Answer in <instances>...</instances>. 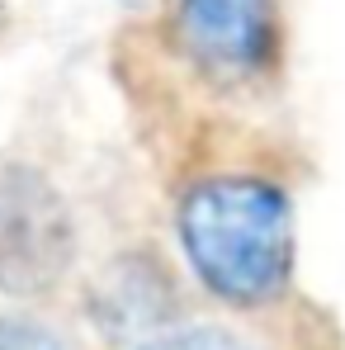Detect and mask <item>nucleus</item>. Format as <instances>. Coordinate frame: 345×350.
<instances>
[{"label":"nucleus","instance_id":"1","mask_svg":"<svg viewBox=\"0 0 345 350\" xmlns=\"http://www.w3.org/2000/svg\"><path fill=\"white\" fill-rule=\"evenodd\" d=\"M180 246L232 308H260L288 284L293 270V213L279 185L256 175H213L180 199Z\"/></svg>","mask_w":345,"mask_h":350},{"label":"nucleus","instance_id":"2","mask_svg":"<svg viewBox=\"0 0 345 350\" xmlns=\"http://www.w3.org/2000/svg\"><path fill=\"white\" fill-rule=\"evenodd\" d=\"M71 265L61 194L29 166H0V289L43 293Z\"/></svg>","mask_w":345,"mask_h":350},{"label":"nucleus","instance_id":"3","mask_svg":"<svg viewBox=\"0 0 345 350\" xmlns=\"http://www.w3.org/2000/svg\"><path fill=\"white\" fill-rule=\"evenodd\" d=\"M189 57L213 76H256L275 57V0H180L175 10Z\"/></svg>","mask_w":345,"mask_h":350},{"label":"nucleus","instance_id":"4","mask_svg":"<svg viewBox=\"0 0 345 350\" xmlns=\"http://www.w3.org/2000/svg\"><path fill=\"white\" fill-rule=\"evenodd\" d=\"M0 350H66V346L48 327H38L29 317H5L0 312Z\"/></svg>","mask_w":345,"mask_h":350},{"label":"nucleus","instance_id":"5","mask_svg":"<svg viewBox=\"0 0 345 350\" xmlns=\"http://www.w3.org/2000/svg\"><path fill=\"white\" fill-rule=\"evenodd\" d=\"M147 350H251L246 341H236L218 327H189V332H175V336H161L156 346Z\"/></svg>","mask_w":345,"mask_h":350}]
</instances>
